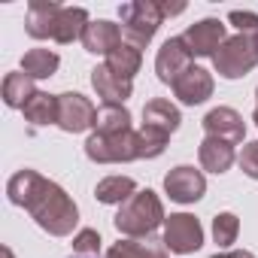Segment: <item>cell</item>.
<instances>
[{"label": "cell", "instance_id": "obj_1", "mask_svg": "<svg viewBox=\"0 0 258 258\" xmlns=\"http://www.w3.org/2000/svg\"><path fill=\"white\" fill-rule=\"evenodd\" d=\"M7 198L28 210L31 219L52 237H67L73 234L76 222H79V207L73 204V198L52 179H46L43 173L25 167L19 173L10 176L7 182Z\"/></svg>", "mask_w": 258, "mask_h": 258}, {"label": "cell", "instance_id": "obj_2", "mask_svg": "<svg viewBox=\"0 0 258 258\" xmlns=\"http://www.w3.org/2000/svg\"><path fill=\"white\" fill-rule=\"evenodd\" d=\"M167 216H164V204L161 198L152 191V188H143L137 191L131 201H124L112 219L115 231L124 234L127 240H140V237H152L158 231V225H164Z\"/></svg>", "mask_w": 258, "mask_h": 258}, {"label": "cell", "instance_id": "obj_3", "mask_svg": "<svg viewBox=\"0 0 258 258\" xmlns=\"http://www.w3.org/2000/svg\"><path fill=\"white\" fill-rule=\"evenodd\" d=\"M118 16H121V40L140 52L155 40L161 22L167 19L161 0H131V4L118 7Z\"/></svg>", "mask_w": 258, "mask_h": 258}, {"label": "cell", "instance_id": "obj_4", "mask_svg": "<svg viewBox=\"0 0 258 258\" xmlns=\"http://www.w3.org/2000/svg\"><path fill=\"white\" fill-rule=\"evenodd\" d=\"M85 155L94 164H127L140 161V131H124V134H91L85 140Z\"/></svg>", "mask_w": 258, "mask_h": 258}, {"label": "cell", "instance_id": "obj_5", "mask_svg": "<svg viewBox=\"0 0 258 258\" xmlns=\"http://www.w3.org/2000/svg\"><path fill=\"white\" fill-rule=\"evenodd\" d=\"M213 64H216V73H219L222 79H243L246 73H252L255 64H258L252 37H246V34L228 37V40L222 43V49L216 52Z\"/></svg>", "mask_w": 258, "mask_h": 258}, {"label": "cell", "instance_id": "obj_6", "mask_svg": "<svg viewBox=\"0 0 258 258\" xmlns=\"http://www.w3.org/2000/svg\"><path fill=\"white\" fill-rule=\"evenodd\" d=\"M164 246L176 255L198 252L204 246V228L191 213H170L164 222Z\"/></svg>", "mask_w": 258, "mask_h": 258}, {"label": "cell", "instance_id": "obj_7", "mask_svg": "<svg viewBox=\"0 0 258 258\" xmlns=\"http://www.w3.org/2000/svg\"><path fill=\"white\" fill-rule=\"evenodd\" d=\"M94 103L79 94V91H64L58 94V127L64 134H82L88 127H94Z\"/></svg>", "mask_w": 258, "mask_h": 258}, {"label": "cell", "instance_id": "obj_8", "mask_svg": "<svg viewBox=\"0 0 258 258\" xmlns=\"http://www.w3.org/2000/svg\"><path fill=\"white\" fill-rule=\"evenodd\" d=\"M164 191L176 204H198L207 195V176L191 164H179L164 176Z\"/></svg>", "mask_w": 258, "mask_h": 258}, {"label": "cell", "instance_id": "obj_9", "mask_svg": "<svg viewBox=\"0 0 258 258\" xmlns=\"http://www.w3.org/2000/svg\"><path fill=\"white\" fill-rule=\"evenodd\" d=\"M182 40H185V46H188V52L195 58H216V52L228 40L225 37V22H219V19H201V22H195V25L185 28Z\"/></svg>", "mask_w": 258, "mask_h": 258}, {"label": "cell", "instance_id": "obj_10", "mask_svg": "<svg viewBox=\"0 0 258 258\" xmlns=\"http://www.w3.org/2000/svg\"><path fill=\"white\" fill-rule=\"evenodd\" d=\"M191 58H195V55L188 52V46H185L182 37L164 40L161 49H158V55H155V73H158V79H161L164 85H173V82L191 67Z\"/></svg>", "mask_w": 258, "mask_h": 258}, {"label": "cell", "instance_id": "obj_11", "mask_svg": "<svg viewBox=\"0 0 258 258\" xmlns=\"http://www.w3.org/2000/svg\"><path fill=\"white\" fill-rule=\"evenodd\" d=\"M201 124H204L207 137L225 140V143H231V146L243 143V137H246V121H243V115H240L237 109H231V106H216V109H210Z\"/></svg>", "mask_w": 258, "mask_h": 258}, {"label": "cell", "instance_id": "obj_12", "mask_svg": "<svg viewBox=\"0 0 258 258\" xmlns=\"http://www.w3.org/2000/svg\"><path fill=\"white\" fill-rule=\"evenodd\" d=\"M173 94L179 97V103H185V106H198V103H204V100H210L213 97V88H216V79H213V73L210 70H204V67H198V64H191L173 85Z\"/></svg>", "mask_w": 258, "mask_h": 258}, {"label": "cell", "instance_id": "obj_13", "mask_svg": "<svg viewBox=\"0 0 258 258\" xmlns=\"http://www.w3.org/2000/svg\"><path fill=\"white\" fill-rule=\"evenodd\" d=\"M61 10L64 7L58 4V0H31V4H28V16H25L28 37H34V40H52Z\"/></svg>", "mask_w": 258, "mask_h": 258}, {"label": "cell", "instance_id": "obj_14", "mask_svg": "<svg viewBox=\"0 0 258 258\" xmlns=\"http://www.w3.org/2000/svg\"><path fill=\"white\" fill-rule=\"evenodd\" d=\"M79 43H82L85 52H91V55H109V52H115V49L124 43V40H121V25L106 22V19H97V22H91V25L85 28V34H82Z\"/></svg>", "mask_w": 258, "mask_h": 258}, {"label": "cell", "instance_id": "obj_15", "mask_svg": "<svg viewBox=\"0 0 258 258\" xmlns=\"http://www.w3.org/2000/svg\"><path fill=\"white\" fill-rule=\"evenodd\" d=\"M91 85H94L97 97H103V103H124L127 97L134 94V82L115 76L106 64H97L91 70Z\"/></svg>", "mask_w": 258, "mask_h": 258}, {"label": "cell", "instance_id": "obj_16", "mask_svg": "<svg viewBox=\"0 0 258 258\" xmlns=\"http://www.w3.org/2000/svg\"><path fill=\"white\" fill-rule=\"evenodd\" d=\"M198 158H201V167H204V170L222 176V173H228L231 164L237 161V152H234V146L225 143V140L204 137V143H201V149H198Z\"/></svg>", "mask_w": 258, "mask_h": 258}, {"label": "cell", "instance_id": "obj_17", "mask_svg": "<svg viewBox=\"0 0 258 258\" xmlns=\"http://www.w3.org/2000/svg\"><path fill=\"white\" fill-rule=\"evenodd\" d=\"M179 121H182L179 109H176L170 100H164V97H152V100L143 106V124H146V127H155V131H161V134H167V137L179 127Z\"/></svg>", "mask_w": 258, "mask_h": 258}, {"label": "cell", "instance_id": "obj_18", "mask_svg": "<svg viewBox=\"0 0 258 258\" xmlns=\"http://www.w3.org/2000/svg\"><path fill=\"white\" fill-rule=\"evenodd\" d=\"M164 240L155 237H140V240H118L115 246L106 249V258H167Z\"/></svg>", "mask_w": 258, "mask_h": 258}, {"label": "cell", "instance_id": "obj_19", "mask_svg": "<svg viewBox=\"0 0 258 258\" xmlns=\"http://www.w3.org/2000/svg\"><path fill=\"white\" fill-rule=\"evenodd\" d=\"M88 25H91L88 10H82V7H64L61 16H58V25H55V37L52 40L61 43V46H67L73 40H82V34H85Z\"/></svg>", "mask_w": 258, "mask_h": 258}, {"label": "cell", "instance_id": "obj_20", "mask_svg": "<svg viewBox=\"0 0 258 258\" xmlns=\"http://www.w3.org/2000/svg\"><path fill=\"white\" fill-rule=\"evenodd\" d=\"M131 131V109L124 103H103L94 115V134H124Z\"/></svg>", "mask_w": 258, "mask_h": 258}, {"label": "cell", "instance_id": "obj_21", "mask_svg": "<svg viewBox=\"0 0 258 258\" xmlns=\"http://www.w3.org/2000/svg\"><path fill=\"white\" fill-rule=\"evenodd\" d=\"M0 91H4V103H7L10 109H25V103L37 94L34 79H31L28 73H22V70L7 73V76H4V85H0Z\"/></svg>", "mask_w": 258, "mask_h": 258}, {"label": "cell", "instance_id": "obj_22", "mask_svg": "<svg viewBox=\"0 0 258 258\" xmlns=\"http://www.w3.org/2000/svg\"><path fill=\"white\" fill-rule=\"evenodd\" d=\"M58 67H61V58H58V52H52V49H28L25 58H22V73H28L34 82L55 76Z\"/></svg>", "mask_w": 258, "mask_h": 258}, {"label": "cell", "instance_id": "obj_23", "mask_svg": "<svg viewBox=\"0 0 258 258\" xmlns=\"http://www.w3.org/2000/svg\"><path fill=\"white\" fill-rule=\"evenodd\" d=\"M134 195H137V182L131 176H106L94 188V198L100 204H115V207H121L124 201H131Z\"/></svg>", "mask_w": 258, "mask_h": 258}, {"label": "cell", "instance_id": "obj_24", "mask_svg": "<svg viewBox=\"0 0 258 258\" xmlns=\"http://www.w3.org/2000/svg\"><path fill=\"white\" fill-rule=\"evenodd\" d=\"M106 67H109L115 76H121V79H127V82H134V76H137L140 67H143V52L134 49V46H127V43H121L115 52L106 55Z\"/></svg>", "mask_w": 258, "mask_h": 258}, {"label": "cell", "instance_id": "obj_25", "mask_svg": "<svg viewBox=\"0 0 258 258\" xmlns=\"http://www.w3.org/2000/svg\"><path fill=\"white\" fill-rule=\"evenodd\" d=\"M25 118L37 127L43 124H58V94H49V91H37L28 103H25Z\"/></svg>", "mask_w": 258, "mask_h": 258}, {"label": "cell", "instance_id": "obj_26", "mask_svg": "<svg viewBox=\"0 0 258 258\" xmlns=\"http://www.w3.org/2000/svg\"><path fill=\"white\" fill-rule=\"evenodd\" d=\"M237 234H240V219H237V213H219V216L213 219V240H216L222 249H228L231 243H237Z\"/></svg>", "mask_w": 258, "mask_h": 258}, {"label": "cell", "instance_id": "obj_27", "mask_svg": "<svg viewBox=\"0 0 258 258\" xmlns=\"http://www.w3.org/2000/svg\"><path fill=\"white\" fill-rule=\"evenodd\" d=\"M167 134H161V131H155V127H140V155L143 158H158L164 149H167Z\"/></svg>", "mask_w": 258, "mask_h": 258}, {"label": "cell", "instance_id": "obj_28", "mask_svg": "<svg viewBox=\"0 0 258 258\" xmlns=\"http://www.w3.org/2000/svg\"><path fill=\"white\" fill-rule=\"evenodd\" d=\"M73 252L82 255V258H97V252H100V234H97L94 228L76 231V237H73Z\"/></svg>", "mask_w": 258, "mask_h": 258}, {"label": "cell", "instance_id": "obj_29", "mask_svg": "<svg viewBox=\"0 0 258 258\" xmlns=\"http://www.w3.org/2000/svg\"><path fill=\"white\" fill-rule=\"evenodd\" d=\"M237 161H240V170H243L249 179H258V140H255V143H246Z\"/></svg>", "mask_w": 258, "mask_h": 258}, {"label": "cell", "instance_id": "obj_30", "mask_svg": "<svg viewBox=\"0 0 258 258\" xmlns=\"http://www.w3.org/2000/svg\"><path fill=\"white\" fill-rule=\"evenodd\" d=\"M228 22H231L240 34H246V37L258 34V16H255V13H240V10H234V13L228 16Z\"/></svg>", "mask_w": 258, "mask_h": 258}, {"label": "cell", "instance_id": "obj_31", "mask_svg": "<svg viewBox=\"0 0 258 258\" xmlns=\"http://www.w3.org/2000/svg\"><path fill=\"white\" fill-rule=\"evenodd\" d=\"M210 258H255V255L246 252V249H234V252H216V255H210Z\"/></svg>", "mask_w": 258, "mask_h": 258}, {"label": "cell", "instance_id": "obj_32", "mask_svg": "<svg viewBox=\"0 0 258 258\" xmlns=\"http://www.w3.org/2000/svg\"><path fill=\"white\" fill-rule=\"evenodd\" d=\"M164 7V16H179V13H185V4H161Z\"/></svg>", "mask_w": 258, "mask_h": 258}, {"label": "cell", "instance_id": "obj_33", "mask_svg": "<svg viewBox=\"0 0 258 258\" xmlns=\"http://www.w3.org/2000/svg\"><path fill=\"white\" fill-rule=\"evenodd\" d=\"M4 258H16V255H13V249H10V246H4Z\"/></svg>", "mask_w": 258, "mask_h": 258}, {"label": "cell", "instance_id": "obj_34", "mask_svg": "<svg viewBox=\"0 0 258 258\" xmlns=\"http://www.w3.org/2000/svg\"><path fill=\"white\" fill-rule=\"evenodd\" d=\"M252 46H255V55H258V34H252Z\"/></svg>", "mask_w": 258, "mask_h": 258}, {"label": "cell", "instance_id": "obj_35", "mask_svg": "<svg viewBox=\"0 0 258 258\" xmlns=\"http://www.w3.org/2000/svg\"><path fill=\"white\" fill-rule=\"evenodd\" d=\"M252 121H255V127H258V106H255V112H252Z\"/></svg>", "mask_w": 258, "mask_h": 258}, {"label": "cell", "instance_id": "obj_36", "mask_svg": "<svg viewBox=\"0 0 258 258\" xmlns=\"http://www.w3.org/2000/svg\"><path fill=\"white\" fill-rule=\"evenodd\" d=\"M70 258H82V255H70Z\"/></svg>", "mask_w": 258, "mask_h": 258}, {"label": "cell", "instance_id": "obj_37", "mask_svg": "<svg viewBox=\"0 0 258 258\" xmlns=\"http://www.w3.org/2000/svg\"><path fill=\"white\" fill-rule=\"evenodd\" d=\"M255 97H258V88H255Z\"/></svg>", "mask_w": 258, "mask_h": 258}]
</instances>
